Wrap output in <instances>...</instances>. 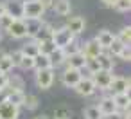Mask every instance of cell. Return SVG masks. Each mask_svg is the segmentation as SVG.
Returning a JSON list of instances; mask_svg holds the SVG:
<instances>
[{"label": "cell", "instance_id": "cell-1", "mask_svg": "<svg viewBox=\"0 0 131 119\" xmlns=\"http://www.w3.org/2000/svg\"><path fill=\"white\" fill-rule=\"evenodd\" d=\"M24 20H41L47 7L40 0H24Z\"/></svg>", "mask_w": 131, "mask_h": 119}, {"label": "cell", "instance_id": "cell-2", "mask_svg": "<svg viewBox=\"0 0 131 119\" xmlns=\"http://www.w3.org/2000/svg\"><path fill=\"white\" fill-rule=\"evenodd\" d=\"M54 78H56V69L49 67V69H41V70H36L34 74V83L38 88L41 90H49L54 83Z\"/></svg>", "mask_w": 131, "mask_h": 119}, {"label": "cell", "instance_id": "cell-3", "mask_svg": "<svg viewBox=\"0 0 131 119\" xmlns=\"http://www.w3.org/2000/svg\"><path fill=\"white\" fill-rule=\"evenodd\" d=\"M75 40V36L67 29V27H59V29H54V33H52V42H54V45L58 47V49H65L70 42H74Z\"/></svg>", "mask_w": 131, "mask_h": 119}, {"label": "cell", "instance_id": "cell-4", "mask_svg": "<svg viewBox=\"0 0 131 119\" xmlns=\"http://www.w3.org/2000/svg\"><path fill=\"white\" fill-rule=\"evenodd\" d=\"M74 90H75V94H79L83 97H90V96H93L97 92V87H95V83H93V79L90 76H86V78L83 76L77 81V85L74 87Z\"/></svg>", "mask_w": 131, "mask_h": 119}, {"label": "cell", "instance_id": "cell-5", "mask_svg": "<svg viewBox=\"0 0 131 119\" xmlns=\"http://www.w3.org/2000/svg\"><path fill=\"white\" fill-rule=\"evenodd\" d=\"M129 78H124V76H113L108 90L111 92V96L115 94H129Z\"/></svg>", "mask_w": 131, "mask_h": 119}, {"label": "cell", "instance_id": "cell-6", "mask_svg": "<svg viewBox=\"0 0 131 119\" xmlns=\"http://www.w3.org/2000/svg\"><path fill=\"white\" fill-rule=\"evenodd\" d=\"M97 87V90H108L111 79H113V70H97L95 74L90 76Z\"/></svg>", "mask_w": 131, "mask_h": 119}, {"label": "cell", "instance_id": "cell-7", "mask_svg": "<svg viewBox=\"0 0 131 119\" xmlns=\"http://www.w3.org/2000/svg\"><path fill=\"white\" fill-rule=\"evenodd\" d=\"M7 34L15 40H24L27 38V27H25V20L20 18V20H13V24L7 27Z\"/></svg>", "mask_w": 131, "mask_h": 119}, {"label": "cell", "instance_id": "cell-8", "mask_svg": "<svg viewBox=\"0 0 131 119\" xmlns=\"http://www.w3.org/2000/svg\"><path fill=\"white\" fill-rule=\"evenodd\" d=\"M81 78H83L81 70H79V69H70V67H67V69L63 70V74H61V81H63V85H65L67 88H74Z\"/></svg>", "mask_w": 131, "mask_h": 119}, {"label": "cell", "instance_id": "cell-9", "mask_svg": "<svg viewBox=\"0 0 131 119\" xmlns=\"http://www.w3.org/2000/svg\"><path fill=\"white\" fill-rule=\"evenodd\" d=\"M20 117V106L4 101L0 103V119H18Z\"/></svg>", "mask_w": 131, "mask_h": 119}, {"label": "cell", "instance_id": "cell-10", "mask_svg": "<svg viewBox=\"0 0 131 119\" xmlns=\"http://www.w3.org/2000/svg\"><path fill=\"white\" fill-rule=\"evenodd\" d=\"M74 36H79V34H83L84 33V27H86V22H84V18L83 16H70L68 20H67V25H65Z\"/></svg>", "mask_w": 131, "mask_h": 119}, {"label": "cell", "instance_id": "cell-11", "mask_svg": "<svg viewBox=\"0 0 131 119\" xmlns=\"http://www.w3.org/2000/svg\"><path fill=\"white\" fill-rule=\"evenodd\" d=\"M101 52H102V47L95 42V38H93V40H88L86 43L81 45V54H83L86 60H90V58H97Z\"/></svg>", "mask_w": 131, "mask_h": 119}, {"label": "cell", "instance_id": "cell-12", "mask_svg": "<svg viewBox=\"0 0 131 119\" xmlns=\"http://www.w3.org/2000/svg\"><path fill=\"white\" fill-rule=\"evenodd\" d=\"M24 0H7L6 2V13L9 16H13L15 20L24 18V6H22Z\"/></svg>", "mask_w": 131, "mask_h": 119}, {"label": "cell", "instance_id": "cell-13", "mask_svg": "<svg viewBox=\"0 0 131 119\" xmlns=\"http://www.w3.org/2000/svg\"><path fill=\"white\" fill-rule=\"evenodd\" d=\"M54 13L58 16H68L72 13V4H70V0H52V6Z\"/></svg>", "mask_w": 131, "mask_h": 119}, {"label": "cell", "instance_id": "cell-14", "mask_svg": "<svg viewBox=\"0 0 131 119\" xmlns=\"http://www.w3.org/2000/svg\"><path fill=\"white\" fill-rule=\"evenodd\" d=\"M97 108H99V112H101L102 115H110V114L117 112V106H115L111 96H104V97H101L99 103H97Z\"/></svg>", "mask_w": 131, "mask_h": 119}, {"label": "cell", "instance_id": "cell-15", "mask_svg": "<svg viewBox=\"0 0 131 119\" xmlns=\"http://www.w3.org/2000/svg\"><path fill=\"white\" fill-rule=\"evenodd\" d=\"M115 40V34L111 33V31H108V29H102V31H99V34L95 36V42L102 47V51H108V47L111 45V42Z\"/></svg>", "mask_w": 131, "mask_h": 119}, {"label": "cell", "instance_id": "cell-16", "mask_svg": "<svg viewBox=\"0 0 131 119\" xmlns=\"http://www.w3.org/2000/svg\"><path fill=\"white\" fill-rule=\"evenodd\" d=\"M95 60H97V63H99V69H101V70H113V67H115V60H113V56H111V54H108L106 51H102Z\"/></svg>", "mask_w": 131, "mask_h": 119}, {"label": "cell", "instance_id": "cell-17", "mask_svg": "<svg viewBox=\"0 0 131 119\" xmlns=\"http://www.w3.org/2000/svg\"><path fill=\"white\" fill-rule=\"evenodd\" d=\"M84 61H86V58L81 54V51L79 52H75V54H70V56H67V67H70V69H79V70H83L84 69Z\"/></svg>", "mask_w": 131, "mask_h": 119}, {"label": "cell", "instance_id": "cell-18", "mask_svg": "<svg viewBox=\"0 0 131 119\" xmlns=\"http://www.w3.org/2000/svg\"><path fill=\"white\" fill-rule=\"evenodd\" d=\"M49 60H50V67H52V69H58V67L65 65V61H67V54H65L63 49H56L54 52L49 54Z\"/></svg>", "mask_w": 131, "mask_h": 119}, {"label": "cell", "instance_id": "cell-19", "mask_svg": "<svg viewBox=\"0 0 131 119\" xmlns=\"http://www.w3.org/2000/svg\"><path fill=\"white\" fill-rule=\"evenodd\" d=\"M24 97H25V92L24 90H16V88L7 87V99L6 101H9V103H13L16 106H22L24 105Z\"/></svg>", "mask_w": 131, "mask_h": 119}, {"label": "cell", "instance_id": "cell-20", "mask_svg": "<svg viewBox=\"0 0 131 119\" xmlns=\"http://www.w3.org/2000/svg\"><path fill=\"white\" fill-rule=\"evenodd\" d=\"M111 97H113V103H115V106H117L118 112L129 110V105H131L129 94H115V96H111Z\"/></svg>", "mask_w": 131, "mask_h": 119}, {"label": "cell", "instance_id": "cell-21", "mask_svg": "<svg viewBox=\"0 0 131 119\" xmlns=\"http://www.w3.org/2000/svg\"><path fill=\"white\" fill-rule=\"evenodd\" d=\"M52 33H54V27H52L50 24H43L32 40H34L36 43H40V42H43V40H50V38H52Z\"/></svg>", "mask_w": 131, "mask_h": 119}, {"label": "cell", "instance_id": "cell-22", "mask_svg": "<svg viewBox=\"0 0 131 119\" xmlns=\"http://www.w3.org/2000/svg\"><path fill=\"white\" fill-rule=\"evenodd\" d=\"M43 25V20H25V27H27V38H34L36 33L40 31V27Z\"/></svg>", "mask_w": 131, "mask_h": 119}, {"label": "cell", "instance_id": "cell-23", "mask_svg": "<svg viewBox=\"0 0 131 119\" xmlns=\"http://www.w3.org/2000/svg\"><path fill=\"white\" fill-rule=\"evenodd\" d=\"M32 61H34V69H36V70H41V69H49V67H50L49 56H47V54H41V52H38V54L32 58Z\"/></svg>", "mask_w": 131, "mask_h": 119}, {"label": "cell", "instance_id": "cell-24", "mask_svg": "<svg viewBox=\"0 0 131 119\" xmlns=\"http://www.w3.org/2000/svg\"><path fill=\"white\" fill-rule=\"evenodd\" d=\"M24 108H27V110H36L38 106H40V99H38V96L36 94H25V97H24V105H22Z\"/></svg>", "mask_w": 131, "mask_h": 119}, {"label": "cell", "instance_id": "cell-25", "mask_svg": "<svg viewBox=\"0 0 131 119\" xmlns=\"http://www.w3.org/2000/svg\"><path fill=\"white\" fill-rule=\"evenodd\" d=\"M13 61H11V56L9 54H0V72L2 74H9L13 70Z\"/></svg>", "mask_w": 131, "mask_h": 119}, {"label": "cell", "instance_id": "cell-26", "mask_svg": "<svg viewBox=\"0 0 131 119\" xmlns=\"http://www.w3.org/2000/svg\"><path fill=\"white\" fill-rule=\"evenodd\" d=\"M20 51H22L25 56H29V58H34V56L40 52V45H38L34 40H31V42H29V43H25V45H24Z\"/></svg>", "mask_w": 131, "mask_h": 119}, {"label": "cell", "instance_id": "cell-27", "mask_svg": "<svg viewBox=\"0 0 131 119\" xmlns=\"http://www.w3.org/2000/svg\"><path fill=\"white\" fill-rule=\"evenodd\" d=\"M117 36V40H120L126 47H129V43H131V27L129 25H124L120 31H118V34H115Z\"/></svg>", "mask_w": 131, "mask_h": 119}, {"label": "cell", "instance_id": "cell-28", "mask_svg": "<svg viewBox=\"0 0 131 119\" xmlns=\"http://www.w3.org/2000/svg\"><path fill=\"white\" fill-rule=\"evenodd\" d=\"M83 115H84V119H102V117H104V115L99 112L97 105H90V106H86L84 112H83Z\"/></svg>", "mask_w": 131, "mask_h": 119}, {"label": "cell", "instance_id": "cell-29", "mask_svg": "<svg viewBox=\"0 0 131 119\" xmlns=\"http://www.w3.org/2000/svg\"><path fill=\"white\" fill-rule=\"evenodd\" d=\"M38 45H40V52H41V54H47V56H49L50 52H54V51L58 49V47L54 45L52 38H50V40H43V42H40Z\"/></svg>", "mask_w": 131, "mask_h": 119}, {"label": "cell", "instance_id": "cell-30", "mask_svg": "<svg viewBox=\"0 0 131 119\" xmlns=\"http://www.w3.org/2000/svg\"><path fill=\"white\" fill-rule=\"evenodd\" d=\"M126 45L120 42V40H117V36H115V40L111 42V45L108 47V54H111V56H118L120 54V51L124 49Z\"/></svg>", "mask_w": 131, "mask_h": 119}, {"label": "cell", "instance_id": "cell-31", "mask_svg": "<svg viewBox=\"0 0 131 119\" xmlns=\"http://www.w3.org/2000/svg\"><path fill=\"white\" fill-rule=\"evenodd\" d=\"M113 9L118 11V13H129V9H131V0H117L115 6H113Z\"/></svg>", "mask_w": 131, "mask_h": 119}, {"label": "cell", "instance_id": "cell-32", "mask_svg": "<svg viewBox=\"0 0 131 119\" xmlns=\"http://www.w3.org/2000/svg\"><path fill=\"white\" fill-rule=\"evenodd\" d=\"M70 117H72V112L67 106H58L54 110V119H70Z\"/></svg>", "mask_w": 131, "mask_h": 119}, {"label": "cell", "instance_id": "cell-33", "mask_svg": "<svg viewBox=\"0 0 131 119\" xmlns=\"http://www.w3.org/2000/svg\"><path fill=\"white\" fill-rule=\"evenodd\" d=\"M84 69L88 70V74H90V76H92V74H95L97 70H101V69H99V63H97V60H95V58L86 60V61H84Z\"/></svg>", "mask_w": 131, "mask_h": 119}, {"label": "cell", "instance_id": "cell-34", "mask_svg": "<svg viewBox=\"0 0 131 119\" xmlns=\"http://www.w3.org/2000/svg\"><path fill=\"white\" fill-rule=\"evenodd\" d=\"M18 69H22V70H32V69H34V61H32V58H29V56L24 54V58H22Z\"/></svg>", "mask_w": 131, "mask_h": 119}, {"label": "cell", "instance_id": "cell-35", "mask_svg": "<svg viewBox=\"0 0 131 119\" xmlns=\"http://www.w3.org/2000/svg\"><path fill=\"white\" fill-rule=\"evenodd\" d=\"M63 51H65V54H67V56H70V54H75V52H79V51H81V45H79V43L74 40V42H70V43H68V45H67Z\"/></svg>", "mask_w": 131, "mask_h": 119}, {"label": "cell", "instance_id": "cell-36", "mask_svg": "<svg viewBox=\"0 0 131 119\" xmlns=\"http://www.w3.org/2000/svg\"><path fill=\"white\" fill-rule=\"evenodd\" d=\"M7 87L16 88V90H24V79L18 78V76H13V78H9V85Z\"/></svg>", "mask_w": 131, "mask_h": 119}, {"label": "cell", "instance_id": "cell-37", "mask_svg": "<svg viewBox=\"0 0 131 119\" xmlns=\"http://www.w3.org/2000/svg\"><path fill=\"white\" fill-rule=\"evenodd\" d=\"M9 56H11L13 67H15V69H18V65H20V61H22V58H24V52H22V51L18 49V51H13V52H11Z\"/></svg>", "mask_w": 131, "mask_h": 119}, {"label": "cell", "instance_id": "cell-38", "mask_svg": "<svg viewBox=\"0 0 131 119\" xmlns=\"http://www.w3.org/2000/svg\"><path fill=\"white\" fill-rule=\"evenodd\" d=\"M13 20H15V18H13V16H9L7 13H6V15H2V16H0V29H2V31H7V27L13 24Z\"/></svg>", "mask_w": 131, "mask_h": 119}, {"label": "cell", "instance_id": "cell-39", "mask_svg": "<svg viewBox=\"0 0 131 119\" xmlns=\"http://www.w3.org/2000/svg\"><path fill=\"white\" fill-rule=\"evenodd\" d=\"M102 119H129V110H124V112H113L110 115H104Z\"/></svg>", "mask_w": 131, "mask_h": 119}, {"label": "cell", "instance_id": "cell-40", "mask_svg": "<svg viewBox=\"0 0 131 119\" xmlns=\"http://www.w3.org/2000/svg\"><path fill=\"white\" fill-rule=\"evenodd\" d=\"M117 58H120L122 61H131V52H129V47H124Z\"/></svg>", "mask_w": 131, "mask_h": 119}, {"label": "cell", "instance_id": "cell-41", "mask_svg": "<svg viewBox=\"0 0 131 119\" xmlns=\"http://www.w3.org/2000/svg\"><path fill=\"white\" fill-rule=\"evenodd\" d=\"M9 85V74H2L0 72V88H6Z\"/></svg>", "mask_w": 131, "mask_h": 119}, {"label": "cell", "instance_id": "cell-42", "mask_svg": "<svg viewBox=\"0 0 131 119\" xmlns=\"http://www.w3.org/2000/svg\"><path fill=\"white\" fill-rule=\"evenodd\" d=\"M7 99V87L6 88H0V103H4Z\"/></svg>", "mask_w": 131, "mask_h": 119}, {"label": "cell", "instance_id": "cell-43", "mask_svg": "<svg viewBox=\"0 0 131 119\" xmlns=\"http://www.w3.org/2000/svg\"><path fill=\"white\" fill-rule=\"evenodd\" d=\"M101 2H102V6H104V7H111V9H113V6H115L117 0H101Z\"/></svg>", "mask_w": 131, "mask_h": 119}, {"label": "cell", "instance_id": "cell-44", "mask_svg": "<svg viewBox=\"0 0 131 119\" xmlns=\"http://www.w3.org/2000/svg\"><path fill=\"white\" fill-rule=\"evenodd\" d=\"M6 15V2H0V16Z\"/></svg>", "mask_w": 131, "mask_h": 119}, {"label": "cell", "instance_id": "cell-45", "mask_svg": "<svg viewBox=\"0 0 131 119\" xmlns=\"http://www.w3.org/2000/svg\"><path fill=\"white\" fill-rule=\"evenodd\" d=\"M40 2H41L45 7H50V6H52V0H40Z\"/></svg>", "mask_w": 131, "mask_h": 119}]
</instances>
